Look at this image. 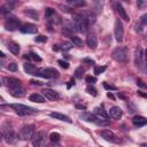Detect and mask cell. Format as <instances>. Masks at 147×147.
Here are the masks:
<instances>
[{"instance_id":"1","label":"cell","mask_w":147,"mask_h":147,"mask_svg":"<svg viewBox=\"0 0 147 147\" xmlns=\"http://www.w3.org/2000/svg\"><path fill=\"white\" fill-rule=\"evenodd\" d=\"M9 107L13 108L16 111V114H18L21 116L38 114V109H34L32 107H29V106H25V105H22V103H13V105H9Z\"/></svg>"},{"instance_id":"2","label":"cell","mask_w":147,"mask_h":147,"mask_svg":"<svg viewBox=\"0 0 147 147\" xmlns=\"http://www.w3.org/2000/svg\"><path fill=\"white\" fill-rule=\"evenodd\" d=\"M34 76L51 79V78L59 77V71L54 68H42V69H37V71L34 72Z\"/></svg>"},{"instance_id":"3","label":"cell","mask_w":147,"mask_h":147,"mask_svg":"<svg viewBox=\"0 0 147 147\" xmlns=\"http://www.w3.org/2000/svg\"><path fill=\"white\" fill-rule=\"evenodd\" d=\"M111 56L115 61H117L119 63H124L127 59V49L125 47H117L113 51Z\"/></svg>"},{"instance_id":"4","label":"cell","mask_w":147,"mask_h":147,"mask_svg":"<svg viewBox=\"0 0 147 147\" xmlns=\"http://www.w3.org/2000/svg\"><path fill=\"white\" fill-rule=\"evenodd\" d=\"M1 133H2V138H3V140H5L7 144H11V142H14V140H15V133H14L13 129H11L7 123L2 125Z\"/></svg>"},{"instance_id":"5","label":"cell","mask_w":147,"mask_h":147,"mask_svg":"<svg viewBox=\"0 0 147 147\" xmlns=\"http://www.w3.org/2000/svg\"><path fill=\"white\" fill-rule=\"evenodd\" d=\"M33 134H34V125L33 124H29V125H24L21 129L20 138L22 140H29V139H32Z\"/></svg>"},{"instance_id":"6","label":"cell","mask_w":147,"mask_h":147,"mask_svg":"<svg viewBox=\"0 0 147 147\" xmlns=\"http://www.w3.org/2000/svg\"><path fill=\"white\" fill-rule=\"evenodd\" d=\"M114 36H115L116 41L121 42V41L123 40V36H124V29H123L122 22H121L118 18L115 21V25H114Z\"/></svg>"},{"instance_id":"7","label":"cell","mask_w":147,"mask_h":147,"mask_svg":"<svg viewBox=\"0 0 147 147\" xmlns=\"http://www.w3.org/2000/svg\"><path fill=\"white\" fill-rule=\"evenodd\" d=\"M134 63L138 68L142 69L144 70V67H145V62H144V52H142V48L140 46H138L136 48V52H134Z\"/></svg>"},{"instance_id":"8","label":"cell","mask_w":147,"mask_h":147,"mask_svg":"<svg viewBox=\"0 0 147 147\" xmlns=\"http://www.w3.org/2000/svg\"><path fill=\"white\" fill-rule=\"evenodd\" d=\"M45 140H46V133H45V131H38L37 133L33 134V137L31 139L32 145L36 146V147L42 146L45 144Z\"/></svg>"},{"instance_id":"9","label":"cell","mask_w":147,"mask_h":147,"mask_svg":"<svg viewBox=\"0 0 147 147\" xmlns=\"http://www.w3.org/2000/svg\"><path fill=\"white\" fill-rule=\"evenodd\" d=\"M100 136H101L105 140H107V141H110V142H118L117 136H116L113 131H110V130H102V131H100Z\"/></svg>"},{"instance_id":"10","label":"cell","mask_w":147,"mask_h":147,"mask_svg":"<svg viewBox=\"0 0 147 147\" xmlns=\"http://www.w3.org/2000/svg\"><path fill=\"white\" fill-rule=\"evenodd\" d=\"M2 84L9 88H13L15 86L21 85V80L15 78V77H3L2 78Z\"/></svg>"},{"instance_id":"11","label":"cell","mask_w":147,"mask_h":147,"mask_svg":"<svg viewBox=\"0 0 147 147\" xmlns=\"http://www.w3.org/2000/svg\"><path fill=\"white\" fill-rule=\"evenodd\" d=\"M5 28L9 31H14L20 28V21L16 20L15 17H10L5 22Z\"/></svg>"},{"instance_id":"12","label":"cell","mask_w":147,"mask_h":147,"mask_svg":"<svg viewBox=\"0 0 147 147\" xmlns=\"http://www.w3.org/2000/svg\"><path fill=\"white\" fill-rule=\"evenodd\" d=\"M80 15H82L83 20L86 21L88 24L94 23V22L96 21V15H95L93 11H86V10H83V11H80Z\"/></svg>"},{"instance_id":"13","label":"cell","mask_w":147,"mask_h":147,"mask_svg":"<svg viewBox=\"0 0 147 147\" xmlns=\"http://www.w3.org/2000/svg\"><path fill=\"white\" fill-rule=\"evenodd\" d=\"M115 8H116V11L118 13V15H119V18H122L123 21H125V22H129V15L126 14V11H125V9H124V7L119 3V2H116L115 3Z\"/></svg>"},{"instance_id":"14","label":"cell","mask_w":147,"mask_h":147,"mask_svg":"<svg viewBox=\"0 0 147 147\" xmlns=\"http://www.w3.org/2000/svg\"><path fill=\"white\" fill-rule=\"evenodd\" d=\"M122 115H123V110L117 106H114L109 109V116L114 119H119L122 117Z\"/></svg>"},{"instance_id":"15","label":"cell","mask_w":147,"mask_h":147,"mask_svg":"<svg viewBox=\"0 0 147 147\" xmlns=\"http://www.w3.org/2000/svg\"><path fill=\"white\" fill-rule=\"evenodd\" d=\"M42 94L46 99L48 100H56L60 98V94L56 92V91H53V90H49V88H45L42 90Z\"/></svg>"},{"instance_id":"16","label":"cell","mask_w":147,"mask_h":147,"mask_svg":"<svg viewBox=\"0 0 147 147\" xmlns=\"http://www.w3.org/2000/svg\"><path fill=\"white\" fill-rule=\"evenodd\" d=\"M10 94H11L14 98H22V96L25 94V88L22 87L21 85L15 86V87L10 88Z\"/></svg>"},{"instance_id":"17","label":"cell","mask_w":147,"mask_h":147,"mask_svg":"<svg viewBox=\"0 0 147 147\" xmlns=\"http://www.w3.org/2000/svg\"><path fill=\"white\" fill-rule=\"evenodd\" d=\"M21 31L22 32H24V33H36L37 32V26L34 25V24H31V23H25V24H23L21 28Z\"/></svg>"},{"instance_id":"18","label":"cell","mask_w":147,"mask_h":147,"mask_svg":"<svg viewBox=\"0 0 147 147\" xmlns=\"http://www.w3.org/2000/svg\"><path fill=\"white\" fill-rule=\"evenodd\" d=\"M86 42H87V46H88L90 48H92V49L96 48V46H98V39H96L95 34L90 33V34L87 36V38H86Z\"/></svg>"},{"instance_id":"19","label":"cell","mask_w":147,"mask_h":147,"mask_svg":"<svg viewBox=\"0 0 147 147\" xmlns=\"http://www.w3.org/2000/svg\"><path fill=\"white\" fill-rule=\"evenodd\" d=\"M132 123H133L134 126H138V127H139V126H144V125L147 124V118L144 117V116L138 115V116H134V117L132 118Z\"/></svg>"},{"instance_id":"20","label":"cell","mask_w":147,"mask_h":147,"mask_svg":"<svg viewBox=\"0 0 147 147\" xmlns=\"http://www.w3.org/2000/svg\"><path fill=\"white\" fill-rule=\"evenodd\" d=\"M88 29V23L86 21H76V30L80 33H85Z\"/></svg>"},{"instance_id":"21","label":"cell","mask_w":147,"mask_h":147,"mask_svg":"<svg viewBox=\"0 0 147 147\" xmlns=\"http://www.w3.org/2000/svg\"><path fill=\"white\" fill-rule=\"evenodd\" d=\"M79 117H80L83 121H85V122H93V123H95V122L98 121V118L95 117L94 114H92V113H87V111H84L83 114H80Z\"/></svg>"},{"instance_id":"22","label":"cell","mask_w":147,"mask_h":147,"mask_svg":"<svg viewBox=\"0 0 147 147\" xmlns=\"http://www.w3.org/2000/svg\"><path fill=\"white\" fill-rule=\"evenodd\" d=\"M51 117H53V118H55V119H59V121L67 122V123H72V121H71L68 116H65L64 114H61V113H55V111H53V113H51Z\"/></svg>"},{"instance_id":"23","label":"cell","mask_w":147,"mask_h":147,"mask_svg":"<svg viewBox=\"0 0 147 147\" xmlns=\"http://www.w3.org/2000/svg\"><path fill=\"white\" fill-rule=\"evenodd\" d=\"M24 14L28 15V17L34 20V21H38V20H39L38 13H37L34 9H32V8H25V9H24Z\"/></svg>"},{"instance_id":"24","label":"cell","mask_w":147,"mask_h":147,"mask_svg":"<svg viewBox=\"0 0 147 147\" xmlns=\"http://www.w3.org/2000/svg\"><path fill=\"white\" fill-rule=\"evenodd\" d=\"M7 47H8V49H9L13 54H15V55H17V54L20 53V46H18V44H16V42H14V41H9V42L7 44Z\"/></svg>"},{"instance_id":"25","label":"cell","mask_w":147,"mask_h":147,"mask_svg":"<svg viewBox=\"0 0 147 147\" xmlns=\"http://www.w3.org/2000/svg\"><path fill=\"white\" fill-rule=\"evenodd\" d=\"M30 101L32 102H37V103H44L45 102V98L41 95V94H38V93H33L30 95Z\"/></svg>"},{"instance_id":"26","label":"cell","mask_w":147,"mask_h":147,"mask_svg":"<svg viewBox=\"0 0 147 147\" xmlns=\"http://www.w3.org/2000/svg\"><path fill=\"white\" fill-rule=\"evenodd\" d=\"M23 68H24V71L29 75H34V72L37 71V68L34 64H31V63H24L23 64Z\"/></svg>"},{"instance_id":"27","label":"cell","mask_w":147,"mask_h":147,"mask_svg":"<svg viewBox=\"0 0 147 147\" xmlns=\"http://www.w3.org/2000/svg\"><path fill=\"white\" fill-rule=\"evenodd\" d=\"M94 114H96L98 116H100L102 118H107L108 117V114L105 111V109L102 107H95L94 108Z\"/></svg>"},{"instance_id":"28","label":"cell","mask_w":147,"mask_h":147,"mask_svg":"<svg viewBox=\"0 0 147 147\" xmlns=\"http://www.w3.org/2000/svg\"><path fill=\"white\" fill-rule=\"evenodd\" d=\"M67 2L72 7H83V6H85V2L83 0H67Z\"/></svg>"},{"instance_id":"29","label":"cell","mask_w":147,"mask_h":147,"mask_svg":"<svg viewBox=\"0 0 147 147\" xmlns=\"http://www.w3.org/2000/svg\"><path fill=\"white\" fill-rule=\"evenodd\" d=\"M74 46H75V44H74V42H70V41H63V42H62L61 48H62V49H64V51H69V49H71Z\"/></svg>"},{"instance_id":"30","label":"cell","mask_w":147,"mask_h":147,"mask_svg":"<svg viewBox=\"0 0 147 147\" xmlns=\"http://www.w3.org/2000/svg\"><path fill=\"white\" fill-rule=\"evenodd\" d=\"M13 5H10V3H6V5H3L2 7H1V11H2V14H7V13H9L11 9H13Z\"/></svg>"},{"instance_id":"31","label":"cell","mask_w":147,"mask_h":147,"mask_svg":"<svg viewBox=\"0 0 147 147\" xmlns=\"http://www.w3.org/2000/svg\"><path fill=\"white\" fill-rule=\"evenodd\" d=\"M70 38H71V41H72L75 45H77V46H82V45H83V40H82L79 37H77V36H74V34H72Z\"/></svg>"},{"instance_id":"32","label":"cell","mask_w":147,"mask_h":147,"mask_svg":"<svg viewBox=\"0 0 147 147\" xmlns=\"http://www.w3.org/2000/svg\"><path fill=\"white\" fill-rule=\"evenodd\" d=\"M84 72H85V69H84L83 67H79V68H77V69L75 70V77H76V78H82Z\"/></svg>"},{"instance_id":"33","label":"cell","mask_w":147,"mask_h":147,"mask_svg":"<svg viewBox=\"0 0 147 147\" xmlns=\"http://www.w3.org/2000/svg\"><path fill=\"white\" fill-rule=\"evenodd\" d=\"M54 14H55V10H54L53 8H51V7H47V8H46V10H45V16H46V18L52 17Z\"/></svg>"},{"instance_id":"34","label":"cell","mask_w":147,"mask_h":147,"mask_svg":"<svg viewBox=\"0 0 147 147\" xmlns=\"http://www.w3.org/2000/svg\"><path fill=\"white\" fill-rule=\"evenodd\" d=\"M60 133H57V132H52L51 134H49V139L52 140V141H59L60 140Z\"/></svg>"},{"instance_id":"35","label":"cell","mask_w":147,"mask_h":147,"mask_svg":"<svg viewBox=\"0 0 147 147\" xmlns=\"http://www.w3.org/2000/svg\"><path fill=\"white\" fill-rule=\"evenodd\" d=\"M147 6V0H137V7L138 9H144Z\"/></svg>"},{"instance_id":"36","label":"cell","mask_w":147,"mask_h":147,"mask_svg":"<svg viewBox=\"0 0 147 147\" xmlns=\"http://www.w3.org/2000/svg\"><path fill=\"white\" fill-rule=\"evenodd\" d=\"M105 70H106V67H105V65H102V67H95V68H94V74H95V75H100V74H102Z\"/></svg>"},{"instance_id":"37","label":"cell","mask_w":147,"mask_h":147,"mask_svg":"<svg viewBox=\"0 0 147 147\" xmlns=\"http://www.w3.org/2000/svg\"><path fill=\"white\" fill-rule=\"evenodd\" d=\"M34 40H36L37 42H45V41H47V37L39 34V36H37V37L34 38Z\"/></svg>"},{"instance_id":"38","label":"cell","mask_w":147,"mask_h":147,"mask_svg":"<svg viewBox=\"0 0 147 147\" xmlns=\"http://www.w3.org/2000/svg\"><path fill=\"white\" fill-rule=\"evenodd\" d=\"M86 91H87V93L88 94H91V95H93V96H95L98 93H96V90L93 87V86H88L87 88H86Z\"/></svg>"},{"instance_id":"39","label":"cell","mask_w":147,"mask_h":147,"mask_svg":"<svg viewBox=\"0 0 147 147\" xmlns=\"http://www.w3.org/2000/svg\"><path fill=\"white\" fill-rule=\"evenodd\" d=\"M30 56H31L32 60H34V61H37V62H40V61H41V57H40L38 54H36V53H30Z\"/></svg>"},{"instance_id":"40","label":"cell","mask_w":147,"mask_h":147,"mask_svg":"<svg viewBox=\"0 0 147 147\" xmlns=\"http://www.w3.org/2000/svg\"><path fill=\"white\" fill-rule=\"evenodd\" d=\"M57 63H59V64H60V67H62L63 69H68V68H69L68 62H65V61H63V60H59V61H57Z\"/></svg>"},{"instance_id":"41","label":"cell","mask_w":147,"mask_h":147,"mask_svg":"<svg viewBox=\"0 0 147 147\" xmlns=\"http://www.w3.org/2000/svg\"><path fill=\"white\" fill-rule=\"evenodd\" d=\"M7 68H8V70H10V71H16V70H17V64H16L15 62H13V63H9Z\"/></svg>"},{"instance_id":"42","label":"cell","mask_w":147,"mask_h":147,"mask_svg":"<svg viewBox=\"0 0 147 147\" xmlns=\"http://www.w3.org/2000/svg\"><path fill=\"white\" fill-rule=\"evenodd\" d=\"M96 82V78L95 77H92V76H87L86 77V83H88V84H94Z\"/></svg>"},{"instance_id":"43","label":"cell","mask_w":147,"mask_h":147,"mask_svg":"<svg viewBox=\"0 0 147 147\" xmlns=\"http://www.w3.org/2000/svg\"><path fill=\"white\" fill-rule=\"evenodd\" d=\"M103 87H105L106 90H109V91H110V90H113V91H116V90H117L115 86H113V85H108L107 83H103Z\"/></svg>"},{"instance_id":"44","label":"cell","mask_w":147,"mask_h":147,"mask_svg":"<svg viewBox=\"0 0 147 147\" xmlns=\"http://www.w3.org/2000/svg\"><path fill=\"white\" fill-rule=\"evenodd\" d=\"M140 23H141L142 25L147 24V14H145V15H142V16L140 17Z\"/></svg>"},{"instance_id":"45","label":"cell","mask_w":147,"mask_h":147,"mask_svg":"<svg viewBox=\"0 0 147 147\" xmlns=\"http://www.w3.org/2000/svg\"><path fill=\"white\" fill-rule=\"evenodd\" d=\"M137 85H138V86H140V87H142V88L147 87V85H146V84H144V82H142L141 79H137Z\"/></svg>"},{"instance_id":"46","label":"cell","mask_w":147,"mask_h":147,"mask_svg":"<svg viewBox=\"0 0 147 147\" xmlns=\"http://www.w3.org/2000/svg\"><path fill=\"white\" fill-rule=\"evenodd\" d=\"M60 8H61V10L62 11H64V13H71V10H70V8H68V7H64V6H60Z\"/></svg>"},{"instance_id":"47","label":"cell","mask_w":147,"mask_h":147,"mask_svg":"<svg viewBox=\"0 0 147 147\" xmlns=\"http://www.w3.org/2000/svg\"><path fill=\"white\" fill-rule=\"evenodd\" d=\"M95 123H96L98 125H108V124H109L108 121H96Z\"/></svg>"},{"instance_id":"48","label":"cell","mask_w":147,"mask_h":147,"mask_svg":"<svg viewBox=\"0 0 147 147\" xmlns=\"http://www.w3.org/2000/svg\"><path fill=\"white\" fill-rule=\"evenodd\" d=\"M144 70L147 72V49L145 51V67H144Z\"/></svg>"},{"instance_id":"49","label":"cell","mask_w":147,"mask_h":147,"mask_svg":"<svg viewBox=\"0 0 147 147\" xmlns=\"http://www.w3.org/2000/svg\"><path fill=\"white\" fill-rule=\"evenodd\" d=\"M8 3H10V5H13V6H15L16 3H18V0H6Z\"/></svg>"},{"instance_id":"50","label":"cell","mask_w":147,"mask_h":147,"mask_svg":"<svg viewBox=\"0 0 147 147\" xmlns=\"http://www.w3.org/2000/svg\"><path fill=\"white\" fill-rule=\"evenodd\" d=\"M30 83H31L32 85H41V84H42L41 82H38V80H31Z\"/></svg>"},{"instance_id":"51","label":"cell","mask_w":147,"mask_h":147,"mask_svg":"<svg viewBox=\"0 0 147 147\" xmlns=\"http://www.w3.org/2000/svg\"><path fill=\"white\" fill-rule=\"evenodd\" d=\"M127 106H130V107H131V109H130V113H133V111L136 110V107H134V106H133L131 102H129V105H127Z\"/></svg>"},{"instance_id":"52","label":"cell","mask_w":147,"mask_h":147,"mask_svg":"<svg viewBox=\"0 0 147 147\" xmlns=\"http://www.w3.org/2000/svg\"><path fill=\"white\" fill-rule=\"evenodd\" d=\"M83 62H87V63H91V64H94V61L93 60H88V59H84Z\"/></svg>"},{"instance_id":"53","label":"cell","mask_w":147,"mask_h":147,"mask_svg":"<svg viewBox=\"0 0 147 147\" xmlns=\"http://www.w3.org/2000/svg\"><path fill=\"white\" fill-rule=\"evenodd\" d=\"M76 107H77V108H79V109H83V110H85V109H86V106H83V105H76Z\"/></svg>"},{"instance_id":"54","label":"cell","mask_w":147,"mask_h":147,"mask_svg":"<svg viewBox=\"0 0 147 147\" xmlns=\"http://www.w3.org/2000/svg\"><path fill=\"white\" fill-rule=\"evenodd\" d=\"M59 49H60L59 45H53V51H59Z\"/></svg>"},{"instance_id":"55","label":"cell","mask_w":147,"mask_h":147,"mask_svg":"<svg viewBox=\"0 0 147 147\" xmlns=\"http://www.w3.org/2000/svg\"><path fill=\"white\" fill-rule=\"evenodd\" d=\"M138 93H139V94H140L141 96H145V98H147V94H145V93H142V92H140V91H139Z\"/></svg>"},{"instance_id":"56","label":"cell","mask_w":147,"mask_h":147,"mask_svg":"<svg viewBox=\"0 0 147 147\" xmlns=\"http://www.w3.org/2000/svg\"><path fill=\"white\" fill-rule=\"evenodd\" d=\"M107 95H108V98H110V99H113V100H114V95H113L111 93H108Z\"/></svg>"},{"instance_id":"57","label":"cell","mask_w":147,"mask_h":147,"mask_svg":"<svg viewBox=\"0 0 147 147\" xmlns=\"http://www.w3.org/2000/svg\"><path fill=\"white\" fill-rule=\"evenodd\" d=\"M0 56H1V57H5V54H3V52H1V53H0Z\"/></svg>"}]
</instances>
